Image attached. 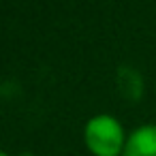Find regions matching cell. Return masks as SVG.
<instances>
[{
	"label": "cell",
	"mask_w": 156,
	"mask_h": 156,
	"mask_svg": "<svg viewBox=\"0 0 156 156\" xmlns=\"http://www.w3.org/2000/svg\"><path fill=\"white\" fill-rule=\"evenodd\" d=\"M126 139L122 122L111 113L92 115L83 126V143L92 156H122Z\"/></svg>",
	"instance_id": "cell-1"
},
{
	"label": "cell",
	"mask_w": 156,
	"mask_h": 156,
	"mask_svg": "<svg viewBox=\"0 0 156 156\" xmlns=\"http://www.w3.org/2000/svg\"><path fill=\"white\" fill-rule=\"evenodd\" d=\"M115 79H118V88L122 92V96L126 101H141L143 98V92H145V81H143V75L133 69V66H120L118 73H115Z\"/></svg>",
	"instance_id": "cell-3"
},
{
	"label": "cell",
	"mask_w": 156,
	"mask_h": 156,
	"mask_svg": "<svg viewBox=\"0 0 156 156\" xmlns=\"http://www.w3.org/2000/svg\"><path fill=\"white\" fill-rule=\"evenodd\" d=\"M0 156H11L9 152H5V150H0Z\"/></svg>",
	"instance_id": "cell-4"
},
{
	"label": "cell",
	"mask_w": 156,
	"mask_h": 156,
	"mask_svg": "<svg viewBox=\"0 0 156 156\" xmlns=\"http://www.w3.org/2000/svg\"><path fill=\"white\" fill-rule=\"evenodd\" d=\"M122 156H156V124H141L128 133Z\"/></svg>",
	"instance_id": "cell-2"
},
{
	"label": "cell",
	"mask_w": 156,
	"mask_h": 156,
	"mask_svg": "<svg viewBox=\"0 0 156 156\" xmlns=\"http://www.w3.org/2000/svg\"><path fill=\"white\" fill-rule=\"evenodd\" d=\"M22 156H34V154H28V152H24V154H22Z\"/></svg>",
	"instance_id": "cell-5"
}]
</instances>
